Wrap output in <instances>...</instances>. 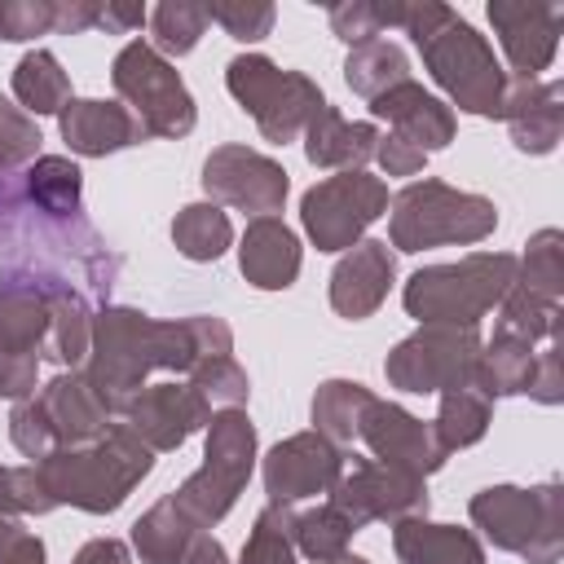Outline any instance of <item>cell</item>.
<instances>
[{"mask_svg":"<svg viewBox=\"0 0 564 564\" xmlns=\"http://www.w3.org/2000/svg\"><path fill=\"white\" fill-rule=\"evenodd\" d=\"M145 18H150V13H145V4L106 0V4H101V18H97V31H106V35H132Z\"/></svg>","mask_w":564,"mask_h":564,"instance_id":"cell-53","label":"cell"},{"mask_svg":"<svg viewBox=\"0 0 564 564\" xmlns=\"http://www.w3.org/2000/svg\"><path fill=\"white\" fill-rule=\"evenodd\" d=\"M53 4H57V18H53L57 35H84L101 18V0H53Z\"/></svg>","mask_w":564,"mask_h":564,"instance_id":"cell-52","label":"cell"},{"mask_svg":"<svg viewBox=\"0 0 564 564\" xmlns=\"http://www.w3.org/2000/svg\"><path fill=\"white\" fill-rule=\"evenodd\" d=\"M538 405H560L564 401V375H560V339L542 344L538 348V361H533V375H529V388H524Z\"/></svg>","mask_w":564,"mask_h":564,"instance_id":"cell-49","label":"cell"},{"mask_svg":"<svg viewBox=\"0 0 564 564\" xmlns=\"http://www.w3.org/2000/svg\"><path fill=\"white\" fill-rule=\"evenodd\" d=\"M207 419H212V410L189 383H145L123 410V423L154 454L181 449L198 427H207Z\"/></svg>","mask_w":564,"mask_h":564,"instance_id":"cell-19","label":"cell"},{"mask_svg":"<svg viewBox=\"0 0 564 564\" xmlns=\"http://www.w3.org/2000/svg\"><path fill=\"white\" fill-rule=\"evenodd\" d=\"M53 308L48 278L0 273V397L22 401L35 392V370L44 361Z\"/></svg>","mask_w":564,"mask_h":564,"instance_id":"cell-12","label":"cell"},{"mask_svg":"<svg viewBox=\"0 0 564 564\" xmlns=\"http://www.w3.org/2000/svg\"><path fill=\"white\" fill-rule=\"evenodd\" d=\"M203 9H207V22H216L238 44L264 40L273 31V18H278V9L269 0H212Z\"/></svg>","mask_w":564,"mask_h":564,"instance_id":"cell-45","label":"cell"},{"mask_svg":"<svg viewBox=\"0 0 564 564\" xmlns=\"http://www.w3.org/2000/svg\"><path fill=\"white\" fill-rule=\"evenodd\" d=\"M379 128L366 119H344L330 101L308 119L304 128V159L313 167H339V172H361L375 159Z\"/></svg>","mask_w":564,"mask_h":564,"instance_id":"cell-26","label":"cell"},{"mask_svg":"<svg viewBox=\"0 0 564 564\" xmlns=\"http://www.w3.org/2000/svg\"><path fill=\"white\" fill-rule=\"evenodd\" d=\"M388 185L379 176L361 172H335L304 189L300 198V225L317 251H348L361 242V234L388 216Z\"/></svg>","mask_w":564,"mask_h":564,"instance_id":"cell-13","label":"cell"},{"mask_svg":"<svg viewBox=\"0 0 564 564\" xmlns=\"http://www.w3.org/2000/svg\"><path fill=\"white\" fill-rule=\"evenodd\" d=\"M0 564H44V542L18 516H0Z\"/></svg>","mask_w":564,"mask_h":564,"instance_id":"cell-50","label":"cell"},{"mask_svg":"<svg viewBox=\"0 0 564 564\" xmlns=\"http://www.w3.org/2000/svg\"><path fill=\"white\" fill-rule=\"evenodd\" d=\"M370 388L357 383V379H326L317 383L313 392V405H308V419H313V432L326 436L330 445H352L357 436V423H361V410L370 405Z\"/></svg>","mask_w":564,"mask_h":564,"instance_id":"cell-32","label":"cell"},{"mask_svg":"<svg viewBox=\"0 0 564 564\" xmlns=\"http://www.w3.org/2000/svg\"><path fill=\"white\" fill-rule=\"evenodd\" d=\"M489 423H494V401L480 388H449V392H441V410H436L432 427H436V441L449 454L476 445L489 432Z\"/></svg>","mask_w":564,"mask_h":564,"instance_id":"cell-37","label":"cell"},{"mask_svg":"<svg viewBox=\"0 0 564 564\" xmlns=\"http://www.w3.org/2000/svg\"><path fill=\"white\" fill-rule=\"evenodd\" d=\"M357 436L366 441L370 458L392 463V467H405L414 476H432L449 458V449L436 441V427L432 423H423L419 414H410L405 405L383 401V397H370V405L361 410Z\"/></svg>","mask_w":564,"mask_h":564,"instance_id":"cell-16","label":"cell"},{"mask_svg":"<svg viewBox=\"0 0 564 564\" xmlns=\"http://www.w3.org/2000/svg\"><path fill=\"white\" fill-rule=\"evenodd\" d=\"M22 176V194L31 207H40L53 220H75L84 216V172L66 154H40Z\"/></svg>","mask_w":564,"mask_h":564,"instance_id":"cell-30","label":"cell"},{"mask_svg":"<svg viewBox=\"0 0 564 564\" xmlns=\"http://www.w3.org/2000/svg\"><path fill=\"white\" fill-rule=\"evenodd\" d=\"M225 88L256 119L260 137L273 145L295 141L308 128V119L326 106L317 79H308L304 70H282L264 53H238L225 66Z\"/></svg>","mask_w":564,"mask_h":564,"instance_id":"cell-9","label":"cell"},{"mask_svg":"<svg viewBox=\"0 0 564 564\" xmlns=\"http://www.w3.org/2000/svg\"><path fill=\"white\" fill-rule=\"evenodd\" d=\"M516 286L542 295V300H564V234L551 225V229H538L529 242H524V256H516Z\"/></svg>","mask_w":564,"mask_h":564,"instance_id":"cell-38","label":"cell"},{"mask_svg":"<svg viewBox=\"0 0 564 564\" xmlns=\"http://www.w3.org/2000/svg\"><path fill=\"white\" fill-rule=\"evenodd\" d=\"M423 70L436 79V88L463 110V115H480V119H498L502 93H507V70L494 57L489 40L463 22L458 13H449L436 31H427L423 40H414Z\"/></svg>","mask_w":564,"mask_h":564,"instance_id":"cell-7","label":"cell"},{"mask_svg":"<svg viewBox=\"0 0 564 564\" xmlns=\"http://www.w3.org/2000/svg\"><path fill=\"white\" fill-rule=\"evenodd\" d=\"M57 128L70 154L79 159H106L145 141L141 119L123 101H101V97H70L57 115Z\"/></svg>","mask_w":564,"mask_h":564,"instance_id":"cell-22","label":"cell"},{"mask_svg":"<svg viewBox=\"0 0 564 564\" xmlns=\"http://www.w3.org/2000/svg\"><path fill=\"white\" fill-rule=\"evenodd\" d=\"M300 238L278 216H251L238 242V269L256 291H286L300 278Z\"/></svg>","mask_w":564,"mask_h":564,"instance_id":"cell-25","label":"cell"},{"mask_svg":"<svg viewBox=\"0 0 564 564\" xmlns=\"http://www.w3.org/2000/svg\"><path fill=\"white\" fill-rule=\"evenodd\" d=\"M31 397H35V405H40V414H44V423H48L57 449H62V445L97 441V436L115 423V419L106 414V405L97 401V392L88 388L84 370H62V375H53V379H48L40 392H31Z\"/></svg>","mask_w":564,"mask_h":564,"instance_id":"cell-23","label":"cell"},{"mask_svg":"<svg viewBox=\"0 0 564 564\" xmlns=\"http://www.w3.org/2000/svg\"><path fill=\"white\" fill-rule=\"evenodd\" d=\"M264 494L273 507H295L304 498H317V494H330V485L339 480L344 471V449L330 445L326 436H317L313 427L308 432H295L286 441H278L269 454H264Z\"/></svg>","mask_w":564,"mask_h":564,"instance_id":"cell-17","label":"cell"},{"mask_svg":"<svg viewBox=\"0 0 564 564\" xmlns=\"http://www.w3.org/2000/svg\"><path fill=\"white\" fill-rule=\"evenodd\" d=\"M13 97L26 115H62L70 101V75L48 48H31L13 66Z\"/></svg>","mask_w":564,"mask_h":564,"instance_id":"cell-33","label":"cell"},{"mask_svg":"<svg viewBox=\"0 0 564 564\" xmlns=\"http://www.w3.org/2000/svg\"><path fill=\"white\" fill-rule=\"evenodd\" d=\"M172 242H176V251H181L185 260L212 264V260H220V256L229 251L234 225H229V216H225L216 203H189V207H181L176 220H172Z\"/></svg>","mask_w":564,"mask_h":564,"instance_id":"cell-36","label":"cell"},{"mask_svg":"<svg viewBox=\"0 0 564 564\" xmlns=\"http://www.w3.org/2000/svg\"><path fill=\"white\" fill-rule=\"evenodd\" d=\"M375 159H379V167H383L388 176H414V172H423V163H427V154H423L419 145H410L405 137H397V132L379 137Z\"/></svg>","mask_w":564,"mask_h":564,"instance_id":"cell-51","label":"cell"},{"mask_svg":"<svg viewBox=\"0 0 564 564\" xmlns=\"http://www.w3.org/2000/svg\"><path fill=\"white\" fill-rule=\"evenodd\" d=\"M330 564H370V560H361V555H352V551H344L339 560H330Z\"/></svg>","mask_w":564,"mask_h":564,"instance_id":"cell-56","label":"cell"},{"mask_svg":"<svg viewBox=\"0 0 564 564\" xmlns=\"http://www.w3.org/2000/svg\"><path fill=\"white\" fill-rule=\"evenodd\" d=\"M489 22L511 62V79H538L560 48L564 9L551 0H489Z\"/></svg>","mask_w":564,"mask_h":564,"instance_id":"cell-18","label":"cell"},{"mask_svg":"<svg viewBox=\"0 0 564 564\" xmlns=\"http://www.w3.org/2000/svg\"><path fill=\"white\" fill-rule=\"evenodd\" d=\"M203 189H207V203H225V207H238V212H251V216H273L282 212L286 194H291V176L278 159L251 150V145H216L207 159H203Z\"/></svg>","mask_w":564,"mask_h":564,"instance_id":"cell-15","label":"cell"},{"mask_svg":"<svg viewBox=\"0 0 564 564\" xmlns=\"http://www.w3.org/2000/svg\"><path fill=\"white\" fill-rule=\"evenodd\" d=\"M401 13L405 0H339L330 4V31L357 48L366 40H379L388 26H401Z\"/></svg>","mask_w":564,"mask_h":564,"instance_id":"cell-40","label":"cell"},{"mask_svg":"<svg viewBox=\"0 0 564 564\" xmlns=\"http://www.w3.org/2000/svg\"><path fill=\"white\" fill-rule=\"evenodd\" d=\"M326 502H335L352 520L357 533L375 520L397 524L410 516H427V507H432L423 476L392 467V463H379V458H344V471L330 485Z\"/></svg>","mask_w":564,"mask_h":564,"instance_id":"cell-14","label":"cell"},{"mask_svg":"<svg viewBox=\"0 0 564 564\" xmlns=\"http://www.w3.org/2000/svg\"><path fill=\"white\" fill-rule=\"evenodd\" d=\"M40 123L0 93V172L31 167L40 159Z\"/></svg>","mask_w":564,"mask_h":564,"instance_id":"cell-44","label":"cell"},{"mask_svg":"<svg viewBox=\"0 0 564 564\" xmlns=\"http://www.w3.org/2000/svg\"><path fill=\"white\" fill-rule=\"evenodd\" d=\"M234 330L216 313H189L181 322H159L128 304H101L93 313V344L84 357V379L110 419H123L128 401L145 388L154 370L189 375L207 357H229Z\"/></svg>","mask_w":564,"mask_h":564,"instance_id":"cell-1","label":"cell"},{"mask_svg":"<svg viewBox=\"0 0 564 564\" xmlns=\"http://www.w3.org/2000/svg\"><path fill=\"white\" fill-rule=\"evenodd\" d=\"M511 286H516V256L511 251H471L454 264L414 269L405 291H401V304L419 326H427V322L480 326V317L489 308H498Z\"/></svg>","mask_w":564,"mask_h":564,"instance_id":"cell-4","label":"cell"},{"mask_svg":"<svg viewBox=\"0 0 564 564\" xmlns=\"http://www.w3.org/2000/svg\"><path fill=\"white\" fill-rule=\"evenodd\" d=\"M251 471H256V423L247 419V410H216L207 419L203 463L194 476H185V485L172 494V502L198 529H212L234 511Z\"/></svg>","mask_w":564,"mask_h":564,"instance_id":"cell-8","label":"cell"},{"mask_svg":"<svg viewBox=\"0 0 564 564\" xmlns=\"http://www.w3.org/2000/svg\"><path fill=\"white\" fill-rule=\"evenodd\" d=\"M370 115H375V119H388L392 132L405 137L410 145H419L423 154L445 150V145L454 141V128H458L454 110H449L441 97H432L423 84H414V79H405V84L379 93V97L370 101Z\"/></svg>","mask_w":564,"mask_h":564,"instance_id":"cell-24","label":"cell"},{"mask_svg":"<svg viewBox=\"0 0 564 564\" xmlns=\"http://www.w3.org/2000/svg\"><path fill=\"white\" fill-rule=\"evenodd\" d=\"M48 511H53V498L44 494L35 463L0 467V516H48Z\"/></svg>","mask_w":564,"mask_h":564,"instance_id":"cell-46","label":"cell"},{"mask_svg":"<svg viewBox=\"0 0 564 564\" xmlns=\"http://www.w3.org/2000/svg\"><path fill=\"white\" fill-rule=\"evenodd\" d=\"M352 520L335 507V502H317L308 511H291V542H295V555L313 560V564H330L348 551L352 542Z\"/></svg>","mask_w":564,"mask_h":564,"instance_id":"cell-35","label":"cell"},{"mask_svg":"<svg viewBox=\"0 0 564 564\" xmlns=\"http://www.w3.org/2000/svg\"><path fill=\"white\" fill-rule=\"evenodd\" d=\"M9 441H13V449L26 454L31 463H40V458H48V454L57 449V441H53V432H48V423H44L35 397L13 401V414H9Z\"/></svg>","mask_w":564,"mask_h":564,"instance_id":"cell-48","label":"cell"},{"mask_svg":"<svg viewBox=\"0 0 564 564\" xmlns=\"http://www.w3.org/2000/svg\"><path fill=\"white\" fill-rule=\"evenodd\" d=\"M150 467H154V449L128 423H110L97 441L62 445L35 463L53 507H75L88 516L119 511L128 494L150 476Z\"/></svg>","mask_w":564,"mask_h":564,"instance_id":"cell-3","label":"cell"},{"mask_svg":"<svg viewBox=\"0 0 564 564\" xmlns=\"http://www.w3.org/2000/svg\"><path fill=\"white\" fill-rule=\"evenodd\" d=\"M397 282V251L383 238H361L330 269V308L348 322H366L379 313Z\"/></svg>","mask_w":564,"mask_h":564,"instance_id":"cell-20","label":"cell"},{"mask_svg":"<svg viewBox=\"0 0 564 564\" xmlns=\"http://www.w3.org/2000/svg\"><path fill=\"white\" fill-rule=\"evenodd\" d=\"M344 79H348V88H352L357 97L375 101L379 93H388V88H397V84L410 79V57H405V48L392 44V40H366V44L348 48V57H344Z\"/></svg>","mask_w":564,"mask_h":564,"instance_id":"cell-34","label":"cell"},{"mask_svg":"<svg viewBox=\"0 0 564 564\" xmlns=\"http://www.w3.org/2000/svg\"><path fill=\"white\" fill-rule=\"evenodd\" d=\"M176 564H229V551L207 529H194V538L185 542V551L176 555Z\"/></svg>","mask_w":564,"mask_h":564,"instance_id":"cell-55","label":"cell"},{"mask_svg":"<svg viewBox=\"0 0 564 564\" xmlns=\"http://www.w3.org/2000/svg\"><path fill=\"white\" fill-rule=\"evenodd\" d=\"M203 31H207V9L203 4H189V0H163V4H154V13H150V44H154V53H163V57H185V53H194L198 48V40H203Z\"/></svg>","mask_w":564,"mask_h":564,"instance_id":"cell-39","label":"cell"},{"mask_svg":"<svg viewBox=\"0 0 564 564\" xmlns=\"http://www.w3.org/2000/svg\"><path fill=\"white\" fill-rule=\"evenodd\" d=\"M538 348L533 339L516 335V330H502L494 326V335L480 344V361H476V383L489 401L498 397H520L529 388V375H533V361H538Z\"/></svg>","mask_w":564,"mask_h":564,"instance_id":"cell-28","label":"cell"},{"mask_svg":"<svg viewBox=\"0 0 564 564\" xmlns=\"http://www.w3.org/2000/svg\"><path fill=\"white\" fill-rule=\"evenodd\" d=\"M70 564H132V551H128V542H119V538H93V542H84V546L75 551Z\"/></svg>","mask_w":564,"mask_h":564,"instance_id":"cell-54","label":"cell"},{"mask_svg":"<svg viewBox=\"0 0 564 564\" xmlns=\"http://www.w3.org/2000/svg\"><path fill=\"white\" fill-rule=\"evenodd\" d=\"M185 383L207 401L212 414H216V410H242L247 397H251V379H247V370L234 361V352H229V357H207V361H198Z\"/></svg>","mask_w":564,"mask_h":564,"instance_id":"cell-42","label":"cell"},{"mask_svg":"<svg viewBox=\"0 0 564 564\" xmlns=\"http://www.w3.org/2000/svg\"><path fill=\"white\" fill-rule=\"evenodd\" d=\"M0 273H31L53 282H70L66 273H79L106 300L119 273V256L84 216L75 220L44 216L40 207L26 203L22 176L0 172Z\"/></svg>","mask_w":564,"mask_h":564,"instance_id":"cell-2","label":"cell"},{"mask_svg":"<svg viewBox=\"0 0 564 564\" xmlns=\"http://www.w3.org/2000/svg\"><path fill=\"white\" fill-rule=\"evenodd\" d=\"M392 551L401 564H485V546L471 529L410 516L392 524Z\"/></svg>","mask_w":564,"mask_h":564,"instance_id":"cell-27","label":"cell"},{"mask_svg":"<svg viewBox=\"0 0 564 564\" xmlns=\"http://www.w3.org/2000/svg\"><path fill=\"white\" fill-rule=\"evenodd\" d=\"M520 154H551L564 137V84L560 79H511L498 106Z\"/></svg>","mask_w":564,"mask_h":564,"instance_id":"cell-21","label":"cell"},{"mask_svg":"<svg viewBox=\"0 0 564 564\" xmlns=\"http://www.w3.org/2000/svg\"><path fill=\"white\" fill-rule=\"evenodd\" d=\"M388 242L397 251H427V247H471L498 229V207L485 194L454 189L436 176L410 181L388 203Z\"/></svg>","mask_w":564,"mask_h":564,"instance_id":"cell-5","label":"cell"},{"mask_svg":"<svg viewBox=\"0 0 564 564\" xmlns=\"http://www.w3.org/2000/svg\"><path fill=\"white\" fill-rule=\"evenodd\" d=\"M194 520L172 502V494L167 498H159L150 511H141L137 520H132V551H137V560L141 564H176V555L185 551V542L194 538Z\"/></svg>","mask_w":564,"mask_h":564,"instance_id":"cell-31","label":"cell"},{"mask_svg":"<svg viewBox=\"0 0 564 564\" xmlns=\"http://www.w3.org/2000/svg\"><path fill=\"white\" fill-rule=\"evenodd\" d=\"M238 564H295V542H291V507H264L247 533V546Z\"/></svg>","mask_w":564,"mask_h":564,"instance_id":"cell-43","label":"cell"},{"mask_svg":"<svg viewBox=\"0 0 564 564\" xmlns=\"http://www.w3.org/2000/svg\"><path fill=\"white\" fill-rule=\"evenodd\" d=\"M110 84L123 97V106L141 119L145 137L181 141L198 123V106L181 79V70L154 53L150 40H128L110 62Z\"/></svg>","mask_w":564,"mask_h":564,"instance_id":"cell-10","label":"cell"},{"mask_svg":"<svg viewBox=\"0 0 564 564\" xmlns=\"http://www.w3.org/2000/svg\"><path fill=\"white\" fill-rule=\"evenodd\" d=\"M471 524L507 555L524 564H560L564 555V485L546 480L533 489L485 485L467 502Z\"/></svg>","mask_w":564,"mask_h":564,"instance_id":"cell-6","label":"cell"},{"mask_svg":"<svg viewBox=\"0 0 564 564\" xmlns=\"http://www.w3.org/2000/svg\"><path fill=\"white\" fill-rule=\"evenodd\" d=\"M53 0H0V40L26 44L35 35H53Z\"/></svg>","mask_w":564,"mask_h":564,"instance_id":"cell-47","label":"cell"},{"mask_svg":"<svg viewBox=\"0 0 564 564\" xmlns=\"http://www.w3.org/2000/svg\"><path fill=\"white\" fill-rule=\"evenodd\" d=\"M480 326H445L427 322L397 339L383 357V375L392 388L427 397V392H449V388H471L476 383V361H480Z\"/></svg>","mask_w":564,"mask_h":564,"instance_id":"cell-11","label":"cell"},{"mask_svg":"<svg viewBox=\"0 0 564 564\" xmlns=\"http://www.w3.org/2000/svg\"><path fill=\"white\" fill-rule=\"evenodd\" d=\"M560 322H564L560 317V304L555 300H542V295H533L524 286H511L507 300L498 304V326L502 330H516V335H524L533 344L560 339Z\"/></svg>","mask_w":564,"mask_h":564,"instance_id":"cell-41","label":"cell"},{"mask_svg":"<svg viewBox=\"0 0 564 564\" xmlns=\"http://www.w3.org/2000/svg\"><path fill=\"white\" fill-rule=\"evenodd\" d=\"M48 308H53V326H48V344L44 357L57 361L62 370H79L93 344V308L88 295L75 282H53L48 278Z\"/></svg>","mask_w":564,"mask_h":564,"instance_id":"cell-29","label":"cell"}]
</instances>
